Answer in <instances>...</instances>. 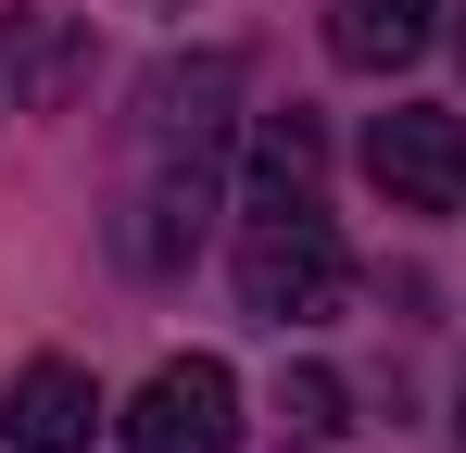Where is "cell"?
Here are the masks:
<instances>
[{
  "mask_svg": "<svg viewBox=\"0 0 466 453\" xmlns=\"http://www.w3.org/2000/svg\"><path fill=\"white\" fill-rule=\"evenodd\" d=\"M228 101H239V64L228 51H189V64H152L139 76V176L114 202V252L164 277L189 265V239L215 215V164H228Z\"/></svg>",
  "mask_w": 466,
  "mask_h": 453,
  "instance_id": "6da1fadb",
  "label": "cell"
},
{
  "mask_svg": "<svg viewBox=\"0 0 466 453\" xmlns=\"http://www.w3.org/2000/svg\"><path fill=\"white\" fill-rule=\"evenodd\" d=\"M239 302L265 315V327H303L340 302L353 277V252H340V226L315 202V126L303 114H265V139H252V189H239Z\"/></svg>",
  "mask_w": 466,
  "mask_h": 453,
  "instance_id": "7a4b0ae2",
  "label": "cell"
},
{
  "mask_svg": "<svg viewBox=\"0 0 466 453\" xmlns=\"http://www.w3.org/2000/svg\"><path fill=\"white\" fill-rule=\"evenodd\" d=\"M366 176L390 215H466V114L441 101H390L366 126Z\"/></svg>",
  "mask_w": 466,
  "mask_h": 453,
  "instance_id": "3957f363",
  "label": "cell"
},
{
  "mask_svg": "<svg viewBox=\"0 0 466 453\" xmlns=\"http://www.w3.org/2000/svg\"><path fill=\"white\" fill-rule=\"evenodd\" d=\"M228 441H239V378L215 353L152 366V390L127 403V453H228Z\"/></svg>",
  "mask_w": 466,
  "mask_h": 453,
  "instance_id": "277c9868",
  "label": "cell"
},
{
  "mask_svg": "<svg viewBox=\"0 0 466 453\" xmlns=\"http://www.w3.org/2000/svg\"><path fill=\"white\" fill-rule=\"evenodd\" d=\"M0 441L13 453H88L101 441V390H88V366H25L13 390H0Z\"/></svg>",
  "mask_w": 466,
  "mask_h": 453,
  "instance_id": "5b68a950",
  "label": "cell"
},
{
  "mask_svg": "<svg viewBox=\"0 0 466 453\" xmlns=\"http://www.w3.org/2000/svg\"><path fill=\"white\" fill-rule=\"evenodd\" d=\"M441 38V0H328V51L353 76H390Z\"/></svg>",
  "mask_w": 466,
  "mask_h": 453,
  "instance_id": "8992f818",
  "label": "cell"
},
{
  "mask_svg": "<svg viewBox=\"0 0 466 453\" xmlns=\"http://www.w3.org/2000/svg\"><path fill=\"white\" fill-rule=\"evenodd\" d=\"M13 88L51 114V101H76V25L64 13H13Z\"/></svg>",
  "mask_w": 466,
  "mask_h": 453,
  "instance_id": "52a82bcc",
  "label": "cell"
},
{
  "mask_svg": "<svg viewBox=\"0 0 466 453\" xmlns=\"http://www.w3.org/2000/svg\"><path fill=\"white\" fill-rule=\"evenodd\" d=\"M278 416H290V441H340V378H328V366H303L290 390H278Z\"/></svg>",
  "mask_w": 466,
  "mask_h": 453,
  "instance_id": "ba28073f",
  "label": "cell"
},
{
  "mask_svg": "<svg viewBox=\"0 0 466 453\" xmlns=\"http://www.w3.org/2000/svg\"><path fill=\"white\" fill-rule=\"evenodd\" d=\"M454 51H466V0H454Z\"/></svg>",
  "mask_w": 466,
  "mask_h": 453,
  "instance_id": "9c48e42d",
  "label": "cell"
}]
</instances>
